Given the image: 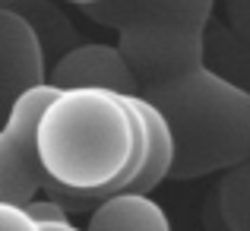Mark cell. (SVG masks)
Segmentation results:
<instances>
[{
  "instance_id": "obj_1",
  "label": "cell",
  "mask_w": 250,
  "mask_h": 231,
  "mask_svg": "<svg viewBox=\"0 0 250 231\" xmlns=\"http://www.w3.org/2000/svg\"><path fill=\"white\" fill-rule=\"evenodd\" d=\"M38 158L51 196L98 203L127 190L143 168L146 127L121 92L54 89L38 117Z\"/></svg>"
},
{
  "instance_id": "obj_2",
  "label": "cell",
  "mask_w": 250,
  "mask_h": 231,
  "mask_svg": "<svg viewBox=\"0 0 250 231\" xmlns=\"http://www.w3.org/2000/svg\"><path fill=\"white\" fill-rule=\"evenodd\" d=\"M136 95L152 102L171 127V181L228 171L250 155V92L206 63Z\"/></svg>"
},
{
  "instance_id": "obj_3",
  "label": "cell",
  "mask_w": 250,
  "mask_h": 231,
  "mask_svg": "<svg viewBox=\"0 0 250 231\" xmlns=\"http://www.w3.org/2000/svg\"><path fill=\"white\" fill-rule=\"evenodd\" d=\"M54 95V85L42 83L16 98L0 124V200L25 206L48 187V174L38 158V117Z\"/></svg>"
},
{
  "instance_id": "obj_4",
  "label": "cell",
  "mask_w": 250,
  "mask_h": 231,
  "mask_svg": "<svg viewBox=\"0 0 250 231\" xmlns=\"http://www.w3.org/2000/svg\"><path fill=\"white\" fill-rule=\"evenodd\" d=\"M117 48L130 63L136 92H146L203 67L206 63V32L177 29V25L124 29L117 32Z\"/></svg>"
},
{
  "instance_id": "obj_5",
  "label": "cell",
  "mask_w": 250,
  "mask_h": 231,
  "mask_svg": "<svg viewBox=\"0 0 250 231\" xmlns=\"http://www.w3.org/2000/svg\"><path fill=\"white\" fill-rule=\"evenodd\" d=\"M48 83V57L38 32L16 10L0 6V124L19 95Z\"/></svg>"
},
{
  "instance_id": "obj_6",
  "label": "cell",
  "mask_w": 250,
  "mask_h": 231,
  "mask_svg": "<svg viewBox=\"0 0 250 231\" xmlns=\"http://www.w3.org/2000/svg\"><path fill=\"white\" fill-rule=\"evenodd\" d=\"M215 0H98L80 6L85 16L114 32L146 29V25H177L206 32Z\"/></svg>"
},
{
  "instance_id": "obj_7",
  "label": "cell",
  "mask_w": 250,
  "mask_h": 231,
  "mask_svg": "<svg viewBox=\"0 0 250 231\" xmlns=\"http://www.w3.org/2000/svg\"><path fill=\"white\" fill-rule=\"evenodd\" d=\"M48 83L54 89H111L130 95L136 92V79L130 73L127 57L117 44H76L48 67Z\"/></svg>"
},
{
  "instance_id": "obj_8",
  "label": "cell",
  "mask_w": 250,
  "mask_h": 231,
  "mask_svg": "<svg viewBox=\"0 0 250 231\" xmlns=\"http://www.w3.org/2000/svg\"><path fill=\"white\" fill-rule=\"evenodd\" d=\"M85 231H171V222L149 193L121 190L95 203Z\"/></svg>"
},
{
  "instance_id": "obj_9",
  "label": "cell",
  "mask_w": 250,
  "mask_h": 231,
  "mask_svg": "<svg viewBox=\"0 0 250 231\" xmlns=\"http://www.w3.org/2000/svg\"><path fill=\"white\" fill-rule=\"evenodd\" d=\"M127 102L140 111L143 127H146V162L136 171L133 181L127 184V190H133V193H152V190L171 174V165H174V136H171V127H168L165 114H162L152 102H146V98L136 95V92H130Z\"/></svg>"
},
{
  "instance_id": "obj_10",
  "label": "cell",
  "mask_w": 250,
  "mask_h": 231,
  "mask_svg": "<svg viewBox=\"0 0 250 231\" xmlns=\"http://www.w3.org/2000/svg\"><path fill=\"white\" fill-rule=\"evenodd\" d=\"M0 6L6 10H16L22 19H29V25L38 32V42L44 48V57H48V67L63 57L70 48H76V32L73 22L57 10L48 0H0Z\"/></svg>"
},
{
  "instance_id": "obj_11",
  "label": "cell",
  "mask_w": 250,
  "mask_h": 231,
  "mask_svg": "<svg viewBox=\"0 0 250 231\" xmlns=\"http://www.w3.org/2000/svg\"><path fill=\"white\" fill-rule=\"evenodd\" d=\"M219 215L228 231H250V155L231 165L222 177Z\"/></svg>"
},
{
  "instance_id": "obj_12",
  "label": "cell",
  "mask_w": 250,
  "mask_h": 231,
  "mask_svg": "<svg viewBox=\"0 0 250 231\" xmlns=\"http://www.w3.org/2000/svg\"><path fill=\"white\" fill-rule=\"evenodd\" d=\"M0 231H44V228L38 219H32L25 206L0 200Z\"/></svg>"
},
{
  "instance_id": "obj_13",
  "label": "cell",
  "mask_w": 250,
  "mask_h": 231,
  "mask_svg": "<svg viewBox=\"0 0 250 231\" xmlns=\"http://www.w3.org/2000/svg\"><path fill=\"white\" fill-rule=\"evenodd\" d=\"M25 209H29L32 219L38 222H57V219H67V206L61 203V196H51V200H29L25 203Z\"/></svg>"
},
{
  "instance_id": "obj_14",
  "label": "cell",
  "mask_w": 250,
  "mask_h": 231,
  "mask_svg": "<svg viewBox=\"0 0 250 231\" xmlns=\"http://www.w3.org/2000/svg\"><path fill=\"white\" fill-rule=\"evenodd\" d=\"M225 16L231 29L250 44V0H225Z\"/></svg>"
},
{
  "instance_id": "obj_15",
  "label": "cell",
  "mask_w": 250,
  "mask_h": 231,
  "mask_svg": "<svg viewBox=\"0 0 250 231\" xmlns=\"http://www.w3.org/2000/svg\"><path fill=\"white\" fill-rule=\"evenodd\" d=\"M44 231H85V228H76L70 219H57V222H42Z\"/></svg>"
},
{
  "instance_id": "obj_16",
  "label": "cell",
  "mask_w": 250,
  "mask_h": 231,
  "mask_svg": "<svg viewBox=\"0 0 250 231\" xmlns=\"http://www.w3.org/2000/svg\"><path fill=\"white\" fill-rule=\"evenodd\" d=\"M63 3H76V6H89V3H98V0H63Z\"/></svg>"
}]
</instances>
